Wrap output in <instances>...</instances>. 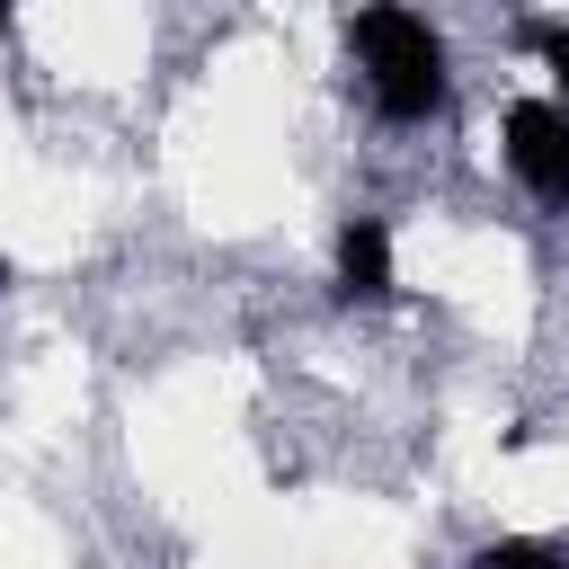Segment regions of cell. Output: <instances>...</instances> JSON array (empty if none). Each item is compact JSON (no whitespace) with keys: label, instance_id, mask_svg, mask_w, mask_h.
Here are the masks:
<instances>
[{"label":"cell","instance_id":"6da1fadb","mask_svg":"<svg viewBox=\"0 0 569 569\" xmlns=\"http://www.w3.org/2000/svg\"><path fill=\"white\" fill-rule=\"evenodd\" d=\"M347 44H356L365 89H373V107H382L391 124H418V116L445 107V44H436V27H427L418 9L365 0V9L347 18Z\"/></svg>","mask_w":569,"mask_h":569},{"label":"cell","instance_id":"7a4b0ae2","mask_svg":"<svg viewBox=\"0 0 569 569\" xmlns=\"http://www.w3.org/2000/svg\"><path fill=\"white\" fill-rule=\"evenodd\" d=\"M498 133H507V169L542 204H569V107L560 98H516Z\"/></svg>","mask_w":569,"mask_h":569},{"label":"cell","instance_id":"3957f363","mask_svg":"<svg viewBox=\"0 0 569 569\" xmlns=\"http://www.w3.org/2000/svg\"><path fill=\"white\" fill-rule=\"evenodd\" d=\"M338 293L347 302H391V231L373 213L338 222Z\"/></svg>","mask_w":569,"mask_h":569},{"label":"cell","instance_id":"277c9868","mask_svg":"<svg viewBox=\"0 0 569 569\" xmlns=\"http://www.w3.org/2000/svg\"><path fill=\"white\" fill-rule=\"evenodd\" d=\"M471 569H569V551H551V542H489Z\"/></svg>","mask_w":569,"mask_h":569},{"label":"cell","instance_id":"5b68a950","mask_svg":"<svg viewBox=\"0 0 569 569\" xmlns=\"http://www.w3.org/2000/svg\"><path fill=\"white\" fill-rule=\"evenodd\" d=\"M533 53H542V71L560 80V107H569V27H533Z\"/></svg>","mask_w":569,"mask_h":569},{"label":"cell","instance_id":"8992f818","mask_svg":"<svg viewBox=\"0 0 569 569\" xmlns=\"http://www.w3.org/2000/svg\"><path fill=\"white\" fill-rule=\"evenodd\" d=\"M9 18H18V0H0V27H9Z\"/></svg>","mask_w":569,"mask_h":569},{"label":"cell","instance_id":"52a82bcc","mask_svg":"<svg viewBox=\"0 0 569 569\" xmlns=\"http://www.w3.org/2000/svg\"><path fill=\"white\" fill-rule=\"evenodd\" d=\"M0 293H9V258H0Z\"/></svg>","mask_w":569,"mask_h":569}]
</instances>
